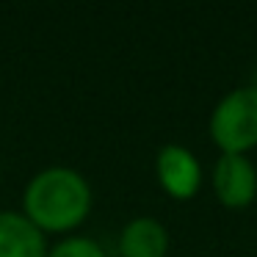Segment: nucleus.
Masks as SVG:
<instances>
[{"instance_id": "nucleus-3", "label": "nucleus", "mask_w": 257, "mask_h": 257, "mask_svg": "<svg viewBox=\"0 0 257 257\" xmlns=\"http://www.w3.org/2000/svg\"><path fill=\"white\" fill-rule=\"evenodd\" d=\"M213 191L229 210L249 207L257 196V169L246 155H218L213 169Z\"/></svg>"}, {"instance_id": "nucleus-1", "label": "nucleus", "mask_w": 257, "mask_h": 257, "mask_svg": "<svg viewBox=\"0 0 257 257\" xmlns=\"http://www.w3.org/2000/svg\"><path fill=\"white\" fill-rule=\"evenodd\" d=\"M94 194L78 169L47 166L23 188V216L42 235H72L89 218Z\"/></svg>"}, {"instance_id": "nucleus-8", "label": "nucleus", "mask_w": 257, "mask_h": 257, "mask_svg": "<svg viewBox=\"0 0 257 257\" xmlns=\"http://www.w3.org/2000/svg\"><path fill=\"white\" fill-rule=\"evenodd\" d=\"M251 86H254V89H257V75H254V83H251Z\"/></svg>"}, {"instance_id": "nucleus-6", "label": "nucleus", "mask_w": 257, "mask_h": 257, "mask_svg": "<svg viewBox=\"0 0 257 257\" xmlns=\"http://www.w3.org/2000/svg\"><path fill=\"white\" fill-rule=\"evenodd\" d=\"M119 251L122 257H166L169 232L158 218L139 216L124 224L119 235Z\"/></svg>"}, {"instance_id": "nucleus-2", "label": "nucleus", "mask_w": 257, "mask_h": 257, "mask_svg": "<svg viewBox=\"0 0 257 257\" xmlns=\"http://www.w3.org/2000/svg\"><path fill=\"white\" fill-rule=\"evenodd\" d=\"M210 139L221 155H246L257 147V89L229 91L210 116Z\"/></svg>"}, {"instance_id": "nucleus-4", "label": "nucleus", "mask_w": 257, "mask_h": 257, "mask_svg": "<svg viewBox=\"0 0 257 257\" xmlns=\"http://www.w3.org/2000/svg\"><path fill=\"white\" fill-rule=\"evenodd\" d=\"M155 174L161 188L174 199H191L202 185V166L191 150L180 144H166L158 150Z\"/></svg>"}, {"instance_id": "nucleus-5", "label": "nucleus", "mask_w": 257, "mask_h": 257, "mask_svg": "<svg viewBox=\"0 0 257 257\" xmlns=\"http://www.w3.org/2000/svg\"><path fill=\"white\" fill-rule=\"evenodd\" d=\"M0 257H47V235L23 210H0Z\"/></svg>"}, {"instance_id": "nucleus-7", "label": "nucleus", "mask_w": 257, "mask_h": 257, "mask_svg": "<svg viewBox=\"0 0 257 257\" xmlns=\"http://www.w3.org/2000/svg\"><path fill=\"white\" fill-rule=\"evenodd\" d=\"M47 257H105V249L86 235H64L47 249Z\"/></svg>"}]
</instances>
